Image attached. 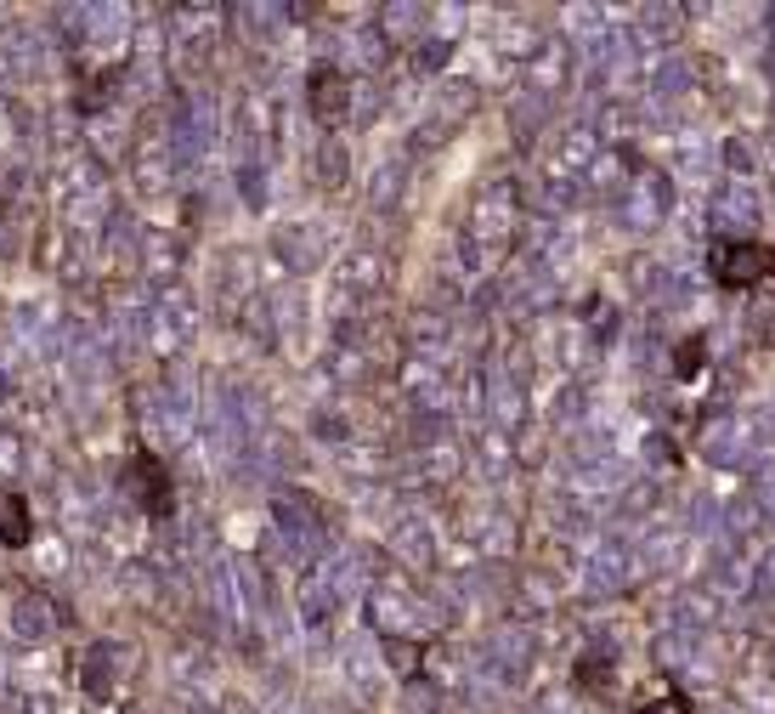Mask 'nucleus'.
<instances>
[{"label": "nucleus", "mask_w": 775, "mask_h": 714, "mask_svg": "<svg viewBox=\"0 0 775 714\" xmlns=\"http://www.w3.org/2000/svg\"><path fill=\"white\" fill-rule=\"evenodd\" d=\"M623 205H634V210H628L634 227L668 221V210H673V182H668V171H662V165H634V176H628V187H623Z\"/></svg>", "instance_id": "nucleus-1"}, {"label": "nucleus", "mask_w": 775, "mask_h": 714, "mask_svg": "<svg viewBox=\"0 0 775 714\" xmlns=\"http://www.w3.org/2000/svg\"><path fill=\"white\" fill-rule=\"evenodd\" d=\"M634 567H639V550L634 544H623V539H600L594 550H589V590L594 596H617V590H628L634 584Z\"/></svg>", "instance_id": "nucleus-2"}, {"label": "nucleus", "mask_w": 775, "mask_h": 714, "mask_svg": "<svg viewBox=\"0 0 775 714\" xmlns=\"http://www.w3.org/2000/svg\"><path fill=\"white\" fill-rule=\"evenodd\" d=\"M685 7H639L634 12V28H628V35H634V46H651V51H673V46H680L685 41Z\"/></svg>", "instance_id": "nucleus-3"}, {"label": "nucleus", "mask_w": 775, "mask_h": 714, "mask_svg": "<svg viewBox=\"0 0 775 714\" xmlns=\"http://www.w3.org/2000/svg\"><path fill=\"white\" fill-rule=\"evenodd\" d=\"M714 273H719V284L748 289V284H759V278L775 273V255H770L764 244H725V250L714 255Z\"/></svg>", "instance_id": "nucleus-4"}, {"label": "nucleus", "mask_w": 775, "mask_h": 714, "mask_svg": "<svg viewBox=\"0 0 775 714\" xmlns=\"http://www.w3.org/2000/svg\"><path fill=\"white\" fill-rule=\"evenodd\" d=\"M571 80V51L566 46H537V57H532V85L537 91H560Z\"/></svg>", "instance_id": "nucleus-5"}, {"label": "nucleus", "mask_w": 775, "mask_h": 714, "mask_svg": "<svg viewBox=\"0 0 775 714\" xmlns=\"http://www.w3.org/2000/svg\"><path fill=\"white\" fill-rule=\"evenodd\" d=\"M0 539H7V544L28 539V510H23L18 494H0Z\"/></svg>", "instance_id": "nucleus-6"}, {"label": "nucleus", "mask_w": 775, "mask_h": 714, "mask_svg": "<svg viewBox=\"0 0 775 714\" xmlns=\"http://www.w3.org/2000/svg\"><path fill=\"white\" fill-rule=\"evenodd\" d=\"M725 199H730V205H725V216H730L736 227H748V221H753V193H748V187H741V193L730 187V193H725Z\"/></svg>", "instance_id": "nucleus-7"}, {"label": "nucleus", "mask_w": 775, "mask_h": 714, "mask_svg": "<svg viewBox=\"0 0 775 714\" xmlns=\"http://www.w3.org/2000/svg\"><path fill=\"white\" fill-rule=\"evenodd\" d=\"M725 165H730V171H741V176H748V171H753V148H748V142H741V137H730V142H725Z\"/></svg>", "instance_id": "nucleus-8"}]
</instances>
